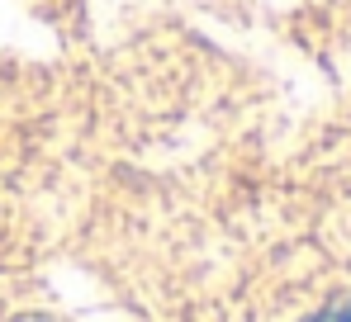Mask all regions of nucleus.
<instances>
[{"mask_svg":"<svg viewBox=\"0 0 351 322\" xmlns=\"http://www.w3.org/2000/svg\"><path fill=\"white\" fill-rule=\"evenodd\" d=\"M308 322H351V299H337V304H328L323 313H313Z\"/></svg>","mask_w":351,"mask_h":322,"instance_id":"f257e3e1","label":"nucleus"},{"mask_svg":"<svg viewBox=\"0 0 351 322\" xmlns=\"http://www.w3.org/2000/svg\"><path fill=\"white\" fill-rule=\"evenodd\" d=\"M19 322H53V318H43V313H34V318H19Z\"/></svg>","mask_w":351,"mask_h":322,"instance_id":"f03ea898","label":"nucleus"}]
</instances>
